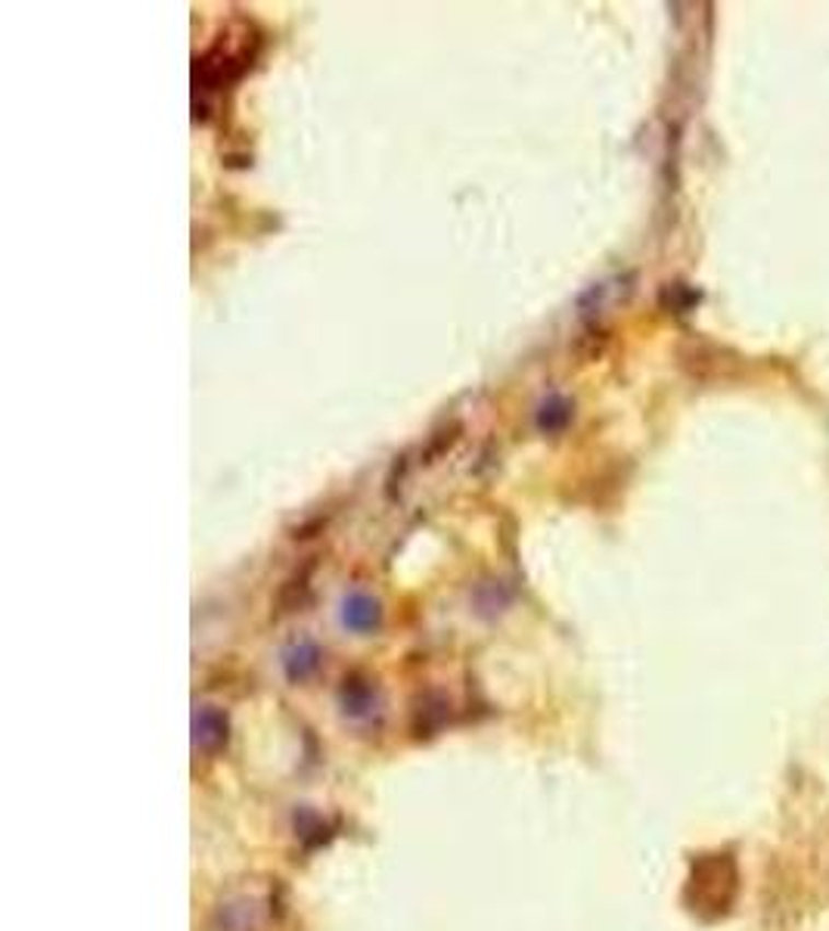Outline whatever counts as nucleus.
Wrapping results in <instances>:
<instances>
[{"label":"nucleus","mask_w":829,"mask_h":931,"mask_svg":"<svg viewBox=\"0 0 829 931\" xmlns=\"http://www.w3.org/2000/svg\"><path fill=\"white\" fill-rule=\"evenodd\" d=\"M739 892V873L731 854L699 857L687 878L684 900L699 919H721L727 916Z\"/></svg>","instance_id":"nucleus-1"},{"label":"nucleus","mask_w":829,"mask_h":931,"mask_svg":"<svg viewBox=\"0 0 829 931\" xmlns=\"http://www.w3.org/2000/svg\"><path fill=\"white\" fill-rule=\"evenodd\" d=\"M231 723L227 714L214 705H199L194 714V745L202 755H218L227 745Z\"/></svg>","instance_id":"nucleus-2"},{"label":"nucleus","mask_w":829,"mask_h":931,"mask_svg":"<svg viewBox=\"0 0 829 931\" xmlns=\"http://www.w3.org/2000/svg\"><path fill=\"white\" fill-rule=\"evenodd\" d=\"M339 705L346 711L351 721H366L373 718V711L380 708V699H376V686L364 680V677H346V684L339 689Z\"/></svg>","instance_id":"nucleus-3"},{"label":"nucleus","mask_w":829,"mask_h":931,"mask_svg":"<svg viewBox=\"0 0 829 931\" xmlns=\"http://www.w3.org/2000/svg\"><path fill=\"white\" fill-rule=\"evenodd\" d=\"M218 931H258L261 929V907L255 897H236L218 907V919H214Z\"/></svg>","instance_id":"nucleus-4"},{"label":"nucleus","mask_w":829,"mask_h":931,"mask_svg":"<svg viewBox=\"0 0 829 931\" xmlns=\"http://www.w3.org/2000/svg\"><path fill=\"white\" fill-rule=\"evenodd\" d=\"M383 621V608L373 596L366 593H351L342 603V625L354 633H370V630L380 628Z\"/></svg>","instance_id":"nucleus-5"},{"label":"nucleus","mask_w":829,"mask_h":931,"mask_svg":"<svg viewBox=\"0 0 829 931\" xmlns=\"http://www.w3.org/2000/svg\"><path fill=\"white\" fill-rule=\"evenodd\" d=\"M320 667V649L311 640H295L292 647L283 649V671L290 677L292 684H302L308 680L311 674H317Z\"/></svg>","instance_id":"nucleus-6"},{"label":"nucleus","mask_w":829,"mask_h":931,"mask_svg":"<svg viewBox=\"0 0 829 931\" xmlns=\"http://www.w3.org/2000/svg\"><path fill=\"white\" fill-rule=\"evenodd\" d=\"M538 422H540V429H547V432H557V429H562V426L569 422V404L560 398H553L550 404H544Z\"/></svg>","instance_id":"nucleus-7"}]
</instances>
